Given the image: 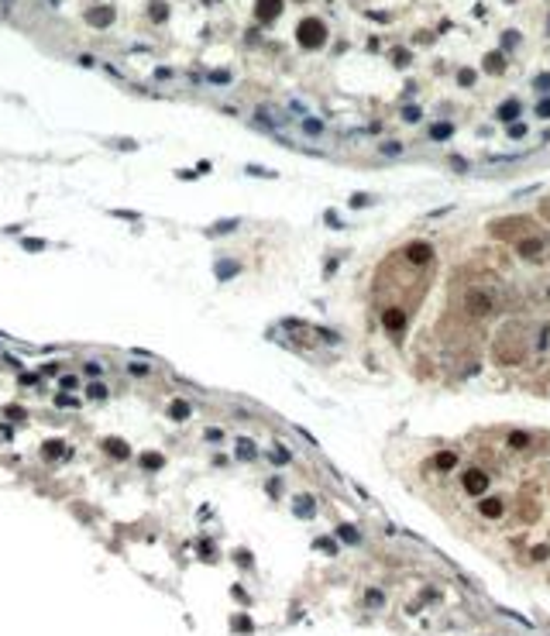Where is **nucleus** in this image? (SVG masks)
Segmentation results:
<instances>
[{
    "label": "nucleus",
    "instance_id": "obj_1",
    "mask_svg": "<svg viewBox=\"0 0 550 636\" xmlns=\"http://www.w3.org/2000/svg\"><path fill=\"white\" fill-rule=\"evenodd\" d=\"M488 234L492 237H499V241H526V237H533V234H540L537 230V224L530 220V217H505V220H495L492 227H488Z\"/></svg>",
    "mask_w": 550,
    "mask_h": 636
},
{
    "label": "nucleus",
    "instance_id": "obj_2",
    "mask_svg": "<svg viewBox=\"0 0 550 636\" xmlns=\"http://www.w3.org/2000/svg\"><path fill=\"white\" fill-rule=\"evenodd\" d=\"M523 348H526L523 334H519V330H512V327H505V330H502V337L495 341V361H499V364H505V368H509V364H519V361H523V354H526Z\"/></svg>",
    "mask_w": 550,
    "mask_h": 636
},
{
    "label": "nucleus",
    "instance_id": "obj_3",
    "mask_svg": "<svg viewBox=\"0 0 550 636\" xmlns=\"http://www.w3.org/2000/svg\"><path fill=\"white\" fill-rule=\"evenodd\" d=\"M464 310H468V317L485 320V317L495 310V299H492V292H485V289H468V292H464Z\"/></svg>",
    "mask_w": 550,
    "mask_h": 636
},
{
    "label": "nucleus",
    "instance_id": "obj_4",
    "mask_svg": "<svg viewBox=\"0 0 550 636\" xmlns=\"http://www.w3.org/2000/svg\"><path fill=\"white\" fill-rule=\"evenodd\" d=\"M296 38H299L303 48H320L323 38H327V28L320 24V17H306V21L296 28Z\"/></svg>",
    "mask_w": 550,
    "mask_h": 636
},
{
    "label": "nucleus",
    "instance_id": "obj_5",
    "mask_svg": "<svg viewBox=\"0 0 550 636\" xmlns=\"http://www.w3.org/2000/svg\"><path fill=\"white\" fill-rule=\"evenodd\" d=\"M406 262H410V265H430V262H433V248H430L426 241H416V244L406 248Z\"/></svg>",
    "mask_w": 550,
    "mask_h": 636
},
{
    "label": "nucleus",
    "instance_id": "obj_6",
    "mask_svg": "<svg viewBox=\"0 0 550 636\" xmlns=\"http://www.w3.org/2000/svg\"><path fill=\"white\" fill-rule=\"evenodd\" d=\"M544 248H547V234H533V237L519 241V255H523V258H537Z\"/></svg>",
    "mask_w": 550,
    "mask_h": 636
},
{
    "label": "nucleus",
    "instance_id": "obj_7",
    "mask_svg": "<svg viewBox=\"0 0 550 636\" xmlns=\"http://www.w3.org/2000/svg\"><path fill=\"white\" fill-rule=\"evenodd\" d=\"M464 489L471 495H481L488 489V478H485V471L481 468H471V471H464Z\"/></svg>",
    "mask_w": 550,
    "mask_h": 636
},
{
    "label": "nucleus",
    "instance_id": "obj_8",
    "mask_svg": "<svg viewBox=\"0 0 550 636\" xmlns=\"http://www.w3.org/2000/svg\"><path fill=\"white\" fill-rule=\"evenodd\" d=\"M103 451H107L110 457H117V461L131 457V447H128L124 440H117V437H107V440H103Z\"/></svg>",
    "mask_w": 550,
    "mask_h": 636
},
{
    "label": "nucleus",
    "instance_id": "obj_9",
    "mask_svg": "<svg viewBox=\"0 0 550 636\" xmlns=\"http://www.w3.org/2000/svg\"><path fill=\"white\" fill-rule=\"evenodd\" d=\"M234 454H237L241 461H255V457H258V447H255V440L237 437V440H234Z\"/></svg>",
    "mask_w": 550,
    "mask_h": 636
},
{
    "label": "nucleus",
    "instance_id": "obj_10",
    "mask_svg": "<svg viewBox=\"0 0 550 636\" xmlns=\"http://www.w3.org/2000/svg\"><path fill=\"white\" fill-rule=\"evenodd\" d=\"M69 454V447L62 444V440H45L42 444V457H48V461H59V457H66Z\"/></svg>",
    "mask_w": 550,
    "mask_h": 636
},
{
    "label": "nucleus",
    "instance_id": "obj_11",
    "mask_svg": "<svg viewBox=\"0 0 550 636\" xmlns=\"http://www.w3.org/2000/svg\"><path fill=\"white\" fill-rule=\"evenodd\" d=\"M282 14V0H258V17L262 21H275Z\"/></svg>",
    "mask_w": 550,
    "mask_h": 636
},
{
    "label": "nucleus",
    "instance_id": "obj_12",
    "mask_svg": "<svg viewBox=\"0 0 550 636\" xmlns=\"http://www.w3.org/2000/svg\"><path fill=\"white\" fill-rule=\"evenodd\" d=\"M382 320H385V327H389L392 334H399V330L406 327V313H403V310H385Z\"/></svg>",
    "mask_w": 550,
    "mask_h": 636
},
{
    "label": "nucleus",
    "instance_id": "obj_13",
    "mask_svg": "<svg viewBox=\"0 0 550 636\" xmlns=\"http://www.w3.org/2000/svg\"><path fill=\"white\" fill-rule=\"evenodd\" d=\"M237 272H241V265H237L234 258H220V262H217V279H234Z\"/></svg>",
    "mask_w": 550,
    "mask_h": 636
},
{
    "label": "nucleus",
    "instance_id": "obj_14",
    "mask_svg": "<svg viewBox=\"0 0 550 636\" xmlns=\"http://www.w3.org/2000/svg\"><path fill=\"white\" fill-rule=\"evenodd\" d=\"M189 413H193V406H189L186 399H172V406H169V416H172V420L183 423V420H189Z\"/></svg>",
    "mask_w": 550,
    "mask_h": 636
},
{
    "label": "nucleus",
    "instance_id": "obj_15",
    "mask_svg": "<svg viewBox=\"0 0 550 636\" xmlns=\"http://www.w3.org/2000/svg\"><path fill=\"white\" fill-rule=\"evenodd\" d=\"M292 509H296V516H313V509H317V502L310 499V495H296V502H292Z\"/></svg>",
    "mask_w": 550,
    "mask_h": 636
},
{
    "label": "nucleus",
    "instance_id": "obj_16",
    "mask_svg": "<svg viewBox=\"0 0 550 636\" xmlns=\"http://www.w3.org/2000/svg\"><path fill=\"white\" fill-rule=\"evenodd\" d=\"M433 464H437L440 471H451V468L458 464V454H454V451H440V454L433 457Z\"/></svg>",
    "mask_w": 550,
    "mask_h": 636
},
{
    "label": "nucleus",
    "instance_id": "obj_17",
    "mask_svg": "<svg viewBox=\"0 0 550 636\" xmlns=\"http://www.w3.org/2000/svg\"><path fill=\"white\" fill-rule=\"evenodd\" d=\"M110 17H114V14H110L107 7H100V10H90V24H93V28H107V24H110Z\"/></svg>",
    "mask_w": 550,
    "mask_h": 636
},
{
    "label": "nucleus",
    "instance_id": "obj_18",
    "mask_svg": "<svg viewBox=\"0 0 550 636\" xmlns=\"http://www.w3.org/2000/svg\"><path fill=\"white\" fill-rule=\"evenodd\" d=\"M86 396H90L93 403H103V399H107V385H103L100 378H93V382H90V389H86Z\"/></svg>",
    "mask_w": 550,
    "mask_h": 636
},
{
    "label": "nucleus",
    "instance_id": "obj_19",
    "mask_svg": "<svg viewBox=\"0 0 550 636\" xmlns=\"http://www.w3.org/2000/svg\"><path fill=\"white\" fill-rule=\"evenodd\" d=\"M55 406H59V409H79L83 403H79L76 396H69V392H59V396H55Z\"/></svg>",
    "mask_w": 550,
    "mask_h": 636
},
{
    "label": "nucleus",
    "instance_id": "obj_20",
    "mask_svg": "<svg viewBox=\"0 0 550 636\" xmlns=\"http://www.w3.org/2000/svg\"><path fill=\"white\" fill-rule=\"evenodd\" d=\"M481 512L495 519V516H502V502H499V499H485V502H481Z\"/></svg>",
    "mask_w": 550,
    "mask_h": 636
},
{
    "label": "nucleus",
    "instance_id": "obj_21",
    "mask_svg": "<svg viewBox=\"0 0 550 636\" xmlns=\"http://www.w3.org/2000/svg\"><path fill=\"white\" fill-rule=\"evenodd\" d=\"M337 537H341L344 544H361V537H358V530H354V526H341V530H337Z\"/></svg>",
    "mask_w": 550,
    "mask_h": 636
},
{
    "label": "nucleus",
    "instance_id": "obj_22",
    "mask_svg": "<svg viewBox=\"0 0 550 636\" xmlns=\"http://www.w3.org/2000/svg\"><path fill=\"white\" fill-rule=\"evenodd\" d=\"M141 464H144V468H151V471H158L165 461H162V454H141Z\"/></svg>",
    "mask_w": 550,
    "mask_h": 636
},
{
    "label": "nucleus",
    "instance_id": "obj_23",
    "mask_svg": "<svg viewBox=\"0 0 550 636\" xmlns=\"http://www.w3.org/2000/svg\"><path fill=\"white\" fill-rule=\"evenodd\" d=\"M234 227H237V220H220V224L210 227V237H213V234H227V230H234Z\"/></svg>",
    "mask_w": 550,
    "mask_h": 636
},
{
    "label": "nucleus",
    "instance_id": "obj_24",
    "mask_svg": "<svg viewBox=\"0 0 550 636\" xmlns=\"http://www.w3.org/2000/svg\"><path fill=\"white\" fill-rule=\"evenodd\" d=\"M451 131H454L451 124H437V128H430V138H437V141H440V138H451Z\"/></svg>",
    "mask_w": 550,
    "mask_h": 636
},
{
    "label": "nucleus",
    "instance_id": "obj_25",
    "mask_svg": "<svg viewBox=\"0 0 550 636\" xmlns=\"http://www.w3.org/2000/svg\"><path fill=\"white\" fill-rule=\"evenodd\" d=\"M128 371H131L135 378H144V375H148L151 368H148V364H141V361H131V364H128Z\"/></svg>",
    "mask_w": 550,
    "mask_h": 636
},
{
    "label": "nucleus",
    "instance_id": "obj_26",
    "mask_svg": "<svg viewBox=\"0 0 550 636\" xmlns=\"http://www.w3.org/2000/svg\"><path fill=\"white\" fill-rule=\"evenodd\" d=\"M83 375H86L90 382H93V378H100V364H96V361H86V364H83Z\"/></svg>",
    "mask_w": 550,
    "mask_h": 636
},
{
    "label": "nucleus",
    "instance_id": "obj_27",
    "mask_svg": "<svg viewBox=\"0 0 550 636\" xmlns=\"http://www.w3.org/2000/svg\"><path fill=\"white\" fill-rule=\"evenodd\" d=\"M21 244H24V251H42L45 248V241H38V237H24Z\"/></svg>",
    "mask_w": 550,
    "mask_h": 636
},
{
    "label": "nucleus",
    "instance_id": "obj_28",
    "mask_svg": "<svg viewBox=\"0 0 550 636\" xmlns=\"http://www.w3.org/2000/svg\"><path fill=\"white\" fill-rule=\"evenodd\" d=\"M303 131H306V135H320L323 124H320V121H303Z\"/></svg>",
    "mask_w": 550,
    "mask_h": 636
},
{
    "label": "nucleus",
    "instance_id": "obj_29",
    "mask_svg": "<svg viewBox=\"0 0 550 636\" xmlns=\"http://www.w3.org/2000/svg\"><path fill=\"white\" fill-rule=\"evenodd\" d=\"M234 630L248 633V630H251V619H248V616H237V619H234Z\"/></svg>",
    "mask_w": 550,
    "mask_h": 636
},
{
    "label": "nucleus",
    "instance_id": "obj_30",
    "mask_svg": "<svg viewBox=\"0 0 550 636\" xmlns=\"http://www.w3.org/2000/svg\"><path fill=\"white\" fill-rule=\"evenodd\" d=\"M272 461H275V464H285V461H289V451H285V447H275Z\"/></svg>",
    "mask_w": 550,
    "mask_h": 636
},
{
    "label": "nucleus",
    "instance_id": "obj_31",
    "mask_svg": "<svg viewBox=\"0 0 550 636\" xmlns=\"http://www.w3.org/2000/svg\"><path fill=\"white\" fill-rule=\"evenodd\" d=\"M516 110H519V107H516V103H505V107H502V110H499V114H502V117H516Z\"/></svg>",
    "mask_w": 550,
    "mask_h": 636
},
{
    "label": "nucleus",
    "instance_id": "obj_32",
    "mask_svg": "<svg viewBox=\"0 0 550 636\" xmlns=\"http://www.w3.org/2000/svg\"><path fill=\"white\" fill-rule=\"evenodd\" d=\"M509 135H512V138H523L526 128H523V124H509Z\"/></svg>",
    "mask_w": 550,
    "mask_h": 636
},
{
    "label": "nucleus",
    "instance_id": "obj_33",
    "mask_svg": "<svg viewBox=\"0 0 550 636\" xmlns=\"http://www.w3.org/2000/svg\"><path fill=\"white\" fill-rule=\"evenodd\" d=\"M7 416H10V420H24V409H21V406H10Z\"/></svg>",
    "mask_w": 550,
    "mask_h": 636
},
{
    "label": "nucleus",
    "instance_id": "obj_34",
    "mask_svg": "<svg viewBox=\"0 0 550 636\" xmlns=\"http://www.w3.org/2000/svg\"><path fill=\"white\" fill-rule=\"evenodd\" d=\"M512 444H516V447H526L530 437H526V433H512Z\"/></svg>",
    "mask_w": 550,
    "mask_h": 636
},
{
    "label": "nucleus",
    "instance_id": "obj_35",
    "mask_svg": "<svg viewBox=\"0 0 550 636\" xmlns=\"http://www.w3.org/2000/svg\"><path fill=\"white\" fill-rule=\"evenodd\" d=\"M151 14H155V21H165V14H169V10H165L162 3H155V10H151Z\"/></svg>",
    "mask_w": 550,
    "mask_h": 636
},
{
    "label": "nucleus",
    "instance_id": "obj_36",
    "mask_svg": "<svg viewBox=\"0 0 550 636\" xmlns=\"http://www.w3.org/2000/svg\"><path fill=\"white\" fill-rule=\"evenodd\" d=\"M35 382H38V375H31V371L21 375V385H35Z\"/></svg>",
    "mask_w": 550,
    "mask_h": 636
},
{
    "label": "nucleus",
    "instance_id": "obj_37",
    "mask_svg": "<svg viewBox=\"0 0 550 636\" xmlns=\"http://www.w3.org/2000/svg\"><path fill=\"white\" fill-rule=\"evenodd\" d=\"M368 605H382V591H368Z\"/></svg>",
    "mask_w": 550,
    "mask_h": 636
},
{
    "label": "nucleus",
    "instance_id": "obj_38",
    "mask_svg": "<svg viewBox=\"0 0 550 636\" xmlns=\"http://www.w3.org/2000/svg\"><path fill=\"white\" fill-rule=\"evenodd\" d=\"M114 217H124V220H138L135 210H114Z\"/></svg>",
    "mask_w": 550,
    "mask_h": 636
},
{
    "label": "nucleus",
    "instance_id": "obj_39",
    "mask_svg": "<svg viewBox=\"0 0 550 636\" xmlns=\"http://www.w3.org/2000/svg\"><path fill=\"white\" fill-rule=\"evenodd\" d=\"M537 114H540V117H550V100H544V103L537 107Z\"/></svg>",
    "mask_w": 550,
    "mask_h": 636
},
{
    "label": "nucleus",
    "instance_id": "obj_40",
    "mask_svg": "<svg viewBox=\"0 0 550 636\" xmlns=\"http://www.w3.org/2000/svg\"><path fill=\"white\" fill-rule=\"evenodd\" d=\"M220 437H224V433H220L217 426H210V430H206V440H220Z\"/></svg>",
    "mask_w": 550,
    "mask_h": 636
},
{
    "label": "nucleus",
    "instance_id": "obj_41",
    "mask_svg": "<svg viewBox=\"0 0 550 636\" xmlns=\"http://www.w3.org/2000/svg\"><path fill=\"white\" fill-rule=\"evenodd\" d=\"M540 217H547V220H550V196L544 200V203H540Z\"/></svg>",
    "mask_w": 550,
    "mask_h": 636
},
{
    "label": "nucleus",
    "instance_id": "obj_42",
    "mask_svg": "<svg viewBox=\"0 0 550 636\" xmlns=\"http://www.w3.org/2000/svg\"><path fill=\"white\" fill-rule=\"evenodd\" d=\"M62 389H66V392H69V389H76V378H72V375H66V378H62Z\"/></svg>",
    "mask_w": 550,
    "mask_h": 636
}]
</instances>
